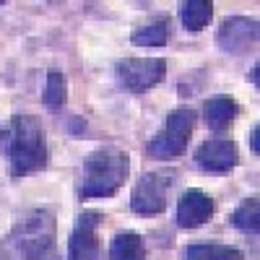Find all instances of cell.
<instances>
[{
    "instance_id": "4",
    "label": "cell",
    "mask_w": 260,
    "mask_h": 260,
    "mask_svg": "<svg viewBox=\"0 0 260 260\" xmlns=\"http://www.w3.org/2000/svg\"><path fill=\"white\" fill-rule=\"evenodd\" d=\"M192 127H195V112L190 107L172 110L167 120L159 125L154 138L146 143V156L156 159V161H172V159L182 156L192 138Z\"/></svg>"
},
{
    "instance_id": "14",
    "label": "cell",
    "mask_w": 260,
    "mask_h": 260,
    "mask_svg": "<svg viewBox=\"0 0 260 260\" xmlns=\"http://www.w3.org/2000/svg\"><path fill=\"white\" fill-rule=\"evenodd\" d=\"M213 18V3H206V0H187V3L180 6V21L182 26L192 34L203 31Z\"/></svg>"
},
{
    "instance_id": "12",
    "label": "cell",
    "mask_w": 260,
    "mask_h": 260,
    "mask_svg": "<svg viewBox=\"0 0 260 260\" xmlns=\"http://www.w3.org/2000/svg\"><path fill=\"white\" fill-rule=\"evenodd\" d=\"M107 260H146V247L141 234L136 232H120L112 237Z\"/></svg>"
},
{
    "instance_id": "11",
    "label": "cell",
    "mask_w": 260,
    "mask_h": 260,
    "mask_svg": "<svg viewBox=\"0 0 260 260\" xmlns=\"http://www.w3.org/2000/svg\"><path fill=\"white\" fill-rule=\"evenodd\" d=\"M237 115H240V104L232 96H213L203 104V120L213 133H224L237 120Z\"/></svg>"
},
{
    "instance_id": "2",
    "label": "cell",
    "mask_w": 260,
    "mask_h": 260,
    "mask_svg": "<svg viewBox=\"0 0 260 260\" xmlns=\"http://www.w3.org/2000/svg\"><path fill=\"white\" fill-rule=\"evenodd\" d=\"M127 172H130L127 151H122L117 146H102V148L91 151L81 164V177L76 185L78 201L112 198L125 185Z\"/></svg>"
},
{
    "instance_id": "5",
    "label": "cell",
    "mask_w": 260,
    "mask_h": 260,
    "mask_svg": "<svg viewBox=\"0 0 260 260\" xmlns=\"http://www.w3.org/2000/svg\"><path fill=\"white\" fill-rule=\"evenodd\" d=\"M177 180V172H146V175L133 185V192H130V208H133L138 216H156L167 208L169 203V190Z\"/></svg>"
},
{
    "instance_id": "7",
    "label": "cell",
    "mask_w": 260,
    "mask_h": 260,
    "mask_svg": "<svg viewBox=\"0 0 260 260\" xmlns=\"http://www.w3.org/2000/svg\"><path fill=\"white\" fill-rule=\"evenodd\" d=\"M216 45L226 55H247L257 45V21L247 16H229L216 31Z\"/></svg>"
},
{
    "instance_id": "8",
    "label": "cell",
    "mask_w": 260,
    "mask_h": 260,
    "mask_svg": "<svg viewBox=\"0 0 260 260\" xmlns=\"http://www.w3.org/2000/svg\"><path fill=\"white\" fill-rule=\"evenodd\" d=\"M99 224H102V213L96 211H83L78 216L68 237V260H102Z\"/></svg>"
},
{
    "instance_id": "18",
    "label": "cell",
    "mask_w": 260,
    "mask_h": 260,
    "mask_svg": "<svg viewBox=\"0 0 260 260\" xmlns=\"http://www.w3.org/2000/svg\"><path fill=\"white\" fill-rule=\"evenodd\" d=\"M250 146H252V151H255V154L260 151V146H257V125L252 127V133H250Z\"/></svg>"
},
{
    "instance_id": "1",
    "label": "cell",
    "mask_w": 260,
    "mask_h": 260,
    "mask_svg": "<svg viewBox=\"0 0 260 260\" xmlns=\"http://www.w3.org/2000/svg\"><path fill=\"white\" fill-rule=\"evenodd\" d=\"M0 156L8 161L13 180H21L47 167L45 127L31 115H13L0 130Z\"/></svg>"
},
{
    "instance_id": "3",
    "label": "cell",
    "mask_w": 260,
    "mask_h": 260,
    "mask_svg": "<svg viewBox=\"0 0 260 260\" xmlns=\"http://www.w3.org/2000/svg\"><path fill=\"white\" fill-rule=\"evenodd\" d=\"M57 232L50 208H29L18 216L11 232V245L24 260H57Z\"/></svg>"
},
{
    "instance_id": "15",
    "label": "cell",
    "mask_w": 260,
    "mask_h": 260,
    "mask_svg": "<svg viewBox=\"0 0 260 260\" xmlns=\"http://www.w3.org/2000/svg\"><path fill=\"white\" fill-rule=\"evenodd\" d=\"M232 226L240 229L242 234H257L260 232V203H257V195H250L245 198L240 206L232 211Z\"/></svg>"
},
{
    "instance_id": "17",
    "label": "cell",
    "mask_w": 260,
    "mask_h": 260,
    "mask_svg": "<svg viewBox=\"0 0 260 260\" xmlns=\"http://www.w3.org/2000/svg\"><path fill=\"white\" fill-rule=\"evenodd\" d=\"M42 102H45L50 110H60V107H65V102H68V81H65V73H60L57 68L47 71Z\"/></svg>"
},
{
    "instance_id": "13",
    "label": "cell",
    "mask_w": 260,
    "mask_h": 260,
    "mask_svg": "<svg viewBox=\"0 0 260 260\" xmlns=\"http://www.w3.org/2000/svg\"><path fill=\"white\" fill-rule=\"evenodd\" d=\"M130 39H133L136 47H164L172 39V21L169 18H156V21H151V24L136 29Z\"/></svg>"
},
{
    "instance_id": "10",
    "label": "cell",
    "mask_w": 260,
    "mask_h": 260,
    "mask_svg": "<svg viewBox=\"0 0 260 260\" xmlns=\"http://www.w3.org/2000/svg\"><path fill=\"white\" fill-rule=\"evenodd\" d=\"M216 206H213V198L203 190H187L182 192V198L177 201V226L182 229H198L203 226L206 221H211Z\"/></svg>"
},
{
    "instance_id": "6",
    "label": "cell",
    "mask_w": 260,
    "mask_h": 260,
    "mask_svg": "<svg viewBox=\"0 0 260 260\" xmlns=\"http://www.w3.org/2000/svg\"><path fill=\"white\" fill-rule=\"evenodd\" d=\"M167 62L161 57H125L117 62V78L130 94H143L164 78Z\"/></svg>"
},
{
    "instance_id": "19",
    "label": "cell",
    "mask_w": 260,
    "mask_h": 260,
    "mask_svg": "<svg viewBox=\"0 0 260 260\" xmlns=\"http://www.w3.org/2000/svg\"><path fill=\"white\" fill-rule=\"evenodd\" d=\"M250 81L257 86V65H255V68H252V73H250Z\"/></svg>"
},
{
    "instance_id": "16",
    "label": "cell",
    "mask_w": 260,
    "mask_h": 260,
    "mask_svg": "<svg viewBox=\"0 0 260 260\" xmlns=\"http://www.w3.org/2000/svg\"><path fill=\"white\" fill-rule=\"evenodd\" d=\"M182 260H245V255L229 245H190L182 250Z\"/></svg>"
},
{
    "instance_id": "9",
    "label": "cell",
    "mask_w": 260,
    "mask_h": 260,
    "mask_svg": "<svg viewBox=\"0 0 260 260\" xmlns=\"http://www.w3.org/2000/svg\"><path fill=\"white\" fill-rule=\"evenodd\" d=\"M195 164H198L203 172H213V175H226L232 172L237 164H240V148H237L234 141L226 138H211L203 141L195 151Z\"/></svg>"
}]
</instances>
